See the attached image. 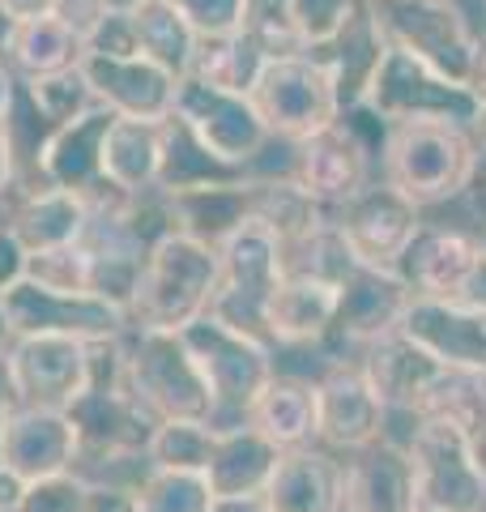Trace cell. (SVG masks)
<instances>
[{"label":"cell","mask_w":486,"mask_h":512,"mask_svg":"<svg viewBox=\"0 0 486 512\" xmlns=\"http://www.w3.org/2000/svg\"><path fill=\"white\" fill-rule=\"evenodd\" d=\"M474 154L478 141L461 124H388L380 137V180L427 214L461 197Z\"/></svg>","instance_id":"obj_1"},{"label":"cell","mask_w":486,"mask_h":512,"mask_svg":"<svg viewBox=\"0 0 486 512\" xmlns=\"http://www.w3.org/2000/svg\"><path fill=\"white\" fill-rule=\"evenodd\" d=\"M218 286V248L184 231H167L145 252L141 282L133 295V325L145 329H184L209 312Z\"/></svg>","instance_id":"obj_2"},{"label":"cell","mask_w":486,"mask_h":512,"mask_svg":"<svg viewBox=\"0 0 486 512\" xmlns=\"http://www.w3.org/2000/svg\"><path fill=\"white\" fill-rule=\"evenodd\" d=\"M371 120L388 124H461L474 133L478 99L457 77L431 69L414 52L388 43L359 103Z\"/></svg>","instance_id":"obj_3"},{"label":"cell","mask_w":486,"mask_h":512,"mask_svg":"<svg viewBox=\"0 0 486 512\" xmlns=\"http://www.w3.org/2000/svg\"><path fill=\"white\" fill-rule=\"evenodd\" d=\"M180 333L201 367L209 393H214V427L248 423L252 402L265 393V384L278 372V350L252 338V333L231 329L214 312L197 316Z\"/></svg>","instance_id":"obj_4"},{"label":"cell","mask_w":486,"mask_h":512,"mask_svg":"<svg viewBox=\"0 0 486 512\" xmlns=\"http://www.w3.org/2000/svg\"><path fill=\"white\" fill-rule=\"evenodd\" d=\"M124 372L133 389L158 419H201L214 423V393L180 329L128 325L124 333Z\"/></svg>","instance_id":"obj_5"},{"label":"cell","mask_w":486,"mask_h":512,"mask_svg":"<svg viewBox=\"0 0 486 512\" xmlns=\"http://www.w3.org/2000/svg\"><path fill=\"white\" fill-rule=\"evenodd\" d=\"M286 274L282 265V239L273 235L265 222H239L218 244V286H214V303L209 312L226 320L231 329H243L252 338L269 342V325H265V308L278 282ZM273 346V342H269Z\"/></svg>","instance_id":"obj_6"},{"label":"cell","mask_w":486,"mask_h":512,"mask_svg":"<svg viewBox=\"0 0 486 512\" xmlns=\"http://www.w3.org/2000/svg\"><path fill=\"white\" fill-rule=\"evenodd\" d=\"M248 99L278 141H303L342 120V94H337L333 69L316 52L269 56Z\"/></svg>","instance_id":"obj_7"},{"label":"cell","mask_w":486,"mask_h":512,"mask_svg":"<svg viewBox=\"0 0 486 512\" xmlns=\"http://www.w3.org/2000/svg\"><path fill=\"white\" fill-rule=\"evenodd\" d=\"M171 120L184 124L188 137L209 158H218L222 167H235V171H252L261 163V154L273 146L269 124L261 120V111H256L248 94L218 90L201 82V77H180Z\"/></svg>","instance_id":"obj_8"},{"label":"cell","mask_w":486,"mask_h":512,"mask_svg":"<svg viewBox=\"0 0 486 512\" xmlns=\"http://www.w3.org/2000/svg\"><path fill=\"white\" fill-rule=\"evenodd\" d=\"M401 448L414 466V487L423 508H440V512L486 508V466L457 423L418 419V427L405 436Z\"/></svg>","instance_id":"obj_9"},{"label":"cell","mask_w":486,"mask_h":512,"mask_svg":"<svg viewBox=\"0 0 486 512\" xmlns=\"http://www.w3.org/2000/svg\"><path fill=\"white\" fill-rule=\"evenodd\" d=\"M376 163L380 141L363 133L359 111H342V120L290 146V175L333 214L376 180Z\"/></svg>","instance_id":"obj_10"},{"label":"cell","mask_w":486,"mask_h":512,"mask_svg":"<svg viewBox=\"0 0 486 512\" xmlns=\"http://www.w3.org/2000/svg\"><path fill=\"white\" fill-rule=\"evenodd\" d=\"M384 39L427 60L431 69L465 82L478 30L461 0H367Z\"/></svg>","instance_id":"obj_11"},{"label":"cell","mask_w":486,"mask_h":512,"mask_svg":"<svg viewBox=\"0 0 486 512\" xmlns=\"http://www.w3.org/2000/svg\"><path fill=\"white\" fill-rule=\"evenodd\" d=\"M414 291L405 286L397 269H371L354 261L342 282H337V316H333V333L324 338L316 350L320 367L324 363H342V359H359V350L367 342L384 338L401 325L405 308H410Z\"/></svg>","instance_id":"obj_12"},{"label":"cell","mask_w":486,"mask_h":512,"mask_svg":"<svg viewBox=\"0 0 486 512\" xmlns=\"http://www.w3.org/2000/svg\"><path fill=\"white\" fill-rule=\"evenodd\" d=\"M5 295V316L13 338L26 333H64V338H81V342H103V338H124L128 333V312L107 303L94 291H52L35 278L13 282Z\"/></svg>","instance_id":"obj_13"},{"label":"cell","mask_w":486,"mask_h":512,"mask_svg":"<svg viewBox=\"0 0 486 512\" xmlns=\"http://www.w3.org/2000/svg\"><path fill=\"white\" fill-rule=\"evenodd\" d=\"M423 218L427 214L418 210L405 192H397L393 184H384L376 175L359 197H350L342 210L333 214V227L359 265L397 269L405 244H410L414 231L423 227Z\"/></svg>","instance_id":"obj_14"},{"label":"cell","mask_w":486,"mask_h":512,"mask_svg":"<svg viewBox=\"0 0 486 512\" xmlns=\"http://www.w3.org/2000/svg\"><path fill=\"white\" fill-rule=\"evenodd\" d=\"M316 402H320V427L316 444H324L337 457H354L384 440V402L367 384L363 367L354 359L324 363L316 376Z\"/></svg>","instance_id":"obj_15"},{"label":"cell","mask_w":486,"mask_h":512,"mask_svg":"<svg viewBox=\"0 0 486 512\" xmlns=\"http://www.w3.org/2000/svg\"><path fill=\"white\" fill-rule=\"evenodd\" d=\"M22 406L69 410L90 384V342L64 333H26L9 342Z\"/></svg>","instance_id":"obj_16"},{"label":"cell","mask_w":486,"mask_h":512,"mask_svg":"<svg viewBox=\"0 0 486 512\" xmlns=\"http://www.w3.org/2000/svg\"><path fill=\"white\" fill-rule=\"evenodd\" d=\"M486 239L469 227V222H431L423 218V227L414 231V239L405 244L397 274L418 299H444L452 303L461 295L465 278L474 274V265L482 261Z\"/></svg>","instance_id":"obj_17"},{"label":"cell","mask_w":486,"mask_h":512,"mask_svg":"<svg viewBox=\"0 0 486 512\" xmlns=\"http://www.w3.org/2000/svg\"><path fill=\"white\" fill-rule=\"evenodd\" d=\"M354 363L363 367L367 384L384 402V414H414V419H427L431 397L448 372L440 359H431L427 350L405 338L401 329L367 342Z\"/></svg>","instance_id":"obj_18"},{"label":"cell","mask_w":486,"mask_h":512,"mask_svg":"<svg viewBox=\"0 0 486 512\" xmlns=\"http://www.w3.org/2000/svg\"><path fill=\"white\" fill-rule=\"evenodd\" d=\"M81 461L77 427L64 410L18 406L0 423V470L18 483H35L47 474H64Z\"/></svg>","instance_id":"obj_19"},{"label":"cell","mask_w":486,"mask_h":512,"mask_svg":"<svg viewBox=\"0 0 486 512\" xmlns=\"http://www.w3.org/2000/svg\"><path fill=\"white\" fill-rule=\"evenodd\" d=\"M116 120V111L107 107H90L86 116H77L69 124H56L47 128L30 167H35L39 184H52V188H69L81 192V197H99V192L111 184L103 175V141H107V128Z\"/></svg>","instance_id":"obj_20"},{"label":"cell","mask_w":486,"mask_h":512,"mask_svg":"<svg viewBox=\"0 0 486 512\" xmlns=\"http://www.w3.org/2000/svg\"><path fill=\"white\" fill-rule=\"evenodd\" d=\"M81 73L94 90V103L133 120H171L180 77L150 56H81Z\"/></svg>","instance_id":"obj_21"},{"label":"cell","mask_w":486,"mask_h":512,"mask_svg":"<svg viewBox=\"0 0 486 512\" xmlns=\"http://www.w3.org/2000/svg\"><path fill=\"white\" fill-rule=\"evenodd\" d=\"M265 504L273 512H337L346 508V457L324 444L282 448L265 483Z\"/></svg>","instance_id":"obj_22"},{"label":"cell","mask_w":486,"mask_h":512,"mask_svg":"<svg viewBox=\"0 0 486 512\" xmlns=\"http://www.w3.org/2000/svg\"><path fill=\"white\" fill-rule=\"evenodd\" d=\"M405 338L418 342L431 359L461 372H486V312L461 308L444 299H410L401 325Z\"/></svg>","instance_id":"obj_23"},{"label":"cell","mask_w":486,"mask_h":512,"mask_svg":"<svg viewBox=\"0 0 486 512\" xmlns=\"http://www.w3.org/2000/svg\"><path fill=\"white\" fill-rule=\"evenodd\" d=\"M337 316V282L320 274H282L265 308L269 342L278 355L286 350H320L333 333Z\"/></svg>","instance_id":"obj_24"},{"label":"cell","mask_w":486,"mask_h":512,"mask_svg":"<svg viewBox=\"0 0 486 512\" xmlns=\"http://www.w3.org/2000/svg\"><path fill=\"white\" fill-rule=\"evenodd\" d=\"M346 504L354 512H418L414 466L405 448L376 440L363 453L346 457Z\"/></svg>","instance_id":"obj_25"},{"label":"cell","mask_w":486,"mask_h":512,"mask_svg":"<svg viewBox=\"0 0 486 512\" xmlns=\"http://www.w3.org/2000/svg\"><path fill=\"white\" fill-rule=\"evenodd\" d=\"M171 210L175 231H184L201 244L218 248L239 222H248L252 214V197H248V175L239 180H205V184H188V188H171L162 192Z\"/></svg>","instance_id":"obj_26"},{"label":"cell","mask_w":486,"mask_h":512,"mask_svg":"<svg viewBox=\"0 0 486 512\" xmlns=\"http://www.w3.org/2000/svg\"><path fill=\"white\" fill-rule=\"evenodd\" d=\"M162 163H167V120L116 116L103 141V175L128 197L158 192Z\"/></svg>","instance_id":"obj_27"},{"label":"cell","mask_w":486,"mask_h":512,"mask_svg":"<svg viewBox=\"0 0 486 512\" xmlns=\"http://www.w3.org/2000/svg\"><path fill=\"white\" fill-rule=\"evenodd\" d=\"M90 227V201L81 192L69 188H18V205H13L9 231L18 235V244L26 252H43V248H64L77 244Z\"/></svg>","instance_id":"obj_28"},{"label":"cell","mask_w":486,"mask_h":512,"mask_svg":"<svg viewBox=\"0 0 486 512\" xmlns=\"http://www.w3.org/2000/svg\"><path fill=\"white\" fill-rule=\"evenodd\" d=\"M278 457H282V448L261 427H252V423L218 427L205 478L214 487V495H261L273 466H278Z\"/></svg>","instance_id":"obj_29"},{"label":"cell","mask_w":486,"mask_h":512,"mask_svg":"<svg viewBox=\"0 0 486 512\" xmlns=\"http://www.w3.org/2000/svg\"><path fill=\"white\" fill-rule=\"evenodd\" d=\"M248 423L261 427L278 448H303L316 444L320 427V402H316V376L299 372H273L265 393L252 402Z\"/></svg>","instance_id":"obj_30"},{"label":"cell","mask_w":486,"mask_h":512,"mask_svg":"<svg viewBox=\"0 0 486 512\" xmlns=\"http://www.w3.org/2000/svg\"><path fill=\"white\" fill-rule=\"evenodd\" d=\"M248 197H252V218L265 222V227L282 239V248L299 244V239L316 235L320 227L333 222V210H324L290 171L248 175Z\"/></svg>","instance_id":"obj_31"},{"label":"cell","mask_w":486,"mask_h":512,"mask_svg":"<svg viewBox=\"0 0 486 512\" xmlns=\"http://www.w3.org/2000/svg\"><path fill=\"white\" fill-rule=\"evenodd\" d=\"M0 56H5V64L13 69L18 82H30V77L60 73V69L81 64L86 43H81L64 22H56L52 13H43V18H30V22H5Z\"/></svg>","instance_id":"obj_32"},{"label":"cell","mask_w":486,"mask_h":512,"mask_svg":"<svg viewBox=\"0 0 486 512\" xmlns=\"http://www.w3.org/2000/svg\"><path fill=\"white\" fill-rule=\"evenodd\" d=\"M384 47H388V39H384L380 22L371 18V5H367V0H359V9H354L350 22L333 35V43H324L316 52L333 69L337 94H342V111L363 103V90L371 82V73H376Z\"/></svg>","instance_id":"obj_33"},{"label":"cell","mask_w":486,"mask_h":512,"mask_svg":"<svg viewBox=\"0 0 486 512\" xmlns=\"http://www.w3.org/2000/svg\"><path fill=\"white\" fill-rule=\"evenodd\" d=\"M269 52L256 43L248 30H226V35H201L197 39V56H192L188 77L218 86V90H235V94H252L256 77H261Z\"/></svg>","instance_id":"obj_34"},{"label":"cell","mask_w":486,"mask_h":512,"mask_svg":"<svg viewBox=\"0 0 486 512\" xmlns=\"http://www.w3.org/2000/svg\"><path fill=\"white\" fill-rule=\"evenodd\" d=\"M128 18H133L141 56H150L154 64H162V69L175 73V77H188L201 35L192 30V22L180 13L175 0H145V5H137Z\"/></svg>","instance_id":"obj_35"},{"label":"cell","mask_w":486,"mask_h":512,"mask_svg":"<svg viewBox=\"0 0 486 512\" xmlns=\"http://www.w3.org/2000/svg\"><path fill=\"white\" fill-rule=\"evenodd\" d=\"M22 99L30 103L35 111V120L43 128H56V124H69L77 116H86L94 103V90L86 82V73H81V64L73 69H60V73H43V77H30L22 82Z\"/></svg>","instance_id":"obj_36"},{"label":"cell","mask_w":486,"mask_h":512,"mask_svg":"<svg viewBox=\"0 0 486 512\" xmlns=\"http://www.w3.org/2000/svg\"><path fill=\"white\" fill-rule=\"evenodd\" d=\"M214 487L201 470L145 466L137 483V512H209Z\"/></svg>","instance_id":"obj_37"},{"label":"cell","mask_w":486,"mask_h":512,"mask_svg":"<svg viewBox=\"0 0 486 512\" xmlns=\"http://www.w3.org/2000/svg\"><path fill=\"white\" fill-rule=\"evenodd\" d=\"M214 423L201 419H162L150 448H145V461L150 466H171V470H201L209 466V453H214Z\"/></svg>","instance_id":"obj_38"},{"label":"cell","mask_w":486,"mask_h":512,"mask_svg":"<svg viewBox=\"0 0 486 512\" xmlns=\"http://www.w3.org/2000/svg\"><path fill=\"white\" fill-rule=\"evenodd\" d=\"M286 9H290V30H295L299 47L303 52H320L350 22L359 0H286Z\"/></svg>","instance_id":"obj_39"},{"label":"cell","mask_w":486,"mask_h":512,"mask_svg":"<svg viewBox=\"0 0 486 512\" xmlns=\"http://www.w3.org/2000/svg\"><path fill=\"white\" fill-rule=\"evenodd\" d=\"M26 278L52 286V291H90V248L77 239L64 248L26 252Z\"/></svg>","instance_id":"obj_40"},{"label":"cell","mask_w":486,"mask_h":512,"mask_svg":"<svg viewBox=\"0 0 486 512\" xmlns=\"http://www.w3.org/2000/svg\"><path fill=\"white\" fill-rule=\"evenodd\" d=\"M86 491H90V478L77 470L47 474V478H35V483H22L13 512H86Z\"/></svg>","instance_id":"obj_41"},{"label":"cell","mask_w":486,"mask_h":512,"mask_svg":"<svg viewBox=\"0 0 486 512\" xmlns=\"http://www.w3.org/2000/svg\"><path fill=\"white\" fill-rule=\"evenodd\" d=\"M248 35L265 47L269 56H286V52H303L295 30H290V9L286 0H243V26Z\"/></svg>","instance_id":"obj_42"},{"label":"cell","mask_w":486,"mask_h":512,"mask_svg":"<svg viewBox=\"0 0 486 512\" xmlns=\"http://www.w3.org/2000/svg\"><path fill=\"white\" fill-rule=\"evenodd\" d=\"M197 35H226L243 26V0H175Z\"/></svg>","instance_id":"obj_43"},{"label":"cell","mask_w":486,"mask_h":512,"mask_svg":"<svg viewBox=\"0 0 486 512\" xmlns=\"http://www.w3.org/2000/svg\"><path fill=\"white\" fill-rule=\"evenodd\" d=\"M86 52H94V56H141L133 18H128V13H107L99 22V30L86 39Z\"/></svg>","instance_id":"obj_44"},{"label":"cell","mask_w":486,"mask_h":512,"mask_svg":"<svg viewBox=\"0 0 486 512\" xmlns=\"http://www.w3.org/2000/svg\"><path fill=\"white\" fill-rule=\"evenodd\" d=\"M457 201L465 205V222H469V227H474L478 235H486V141H478L474 167H469V180H465Z\"/></svg>","instance_id":"obj_45"},{"label":"cell","mask_w":486,"mask_h":512,"mask_svg":"<svg viewBox=\"0 0 486 512\" xmlns=\"http://www.w3.org/2000/svg\"><path fill=\"white\" fill-rule=\"evenodd\" d=\"M52 18L64 22L81 43H86L94 30H99V22L107 18V5L103 0H52Z\"/></svg>","instance_id":"obj_46"},{"label":"cell","mask_w":486,"mask_h":512,"mask_svg":"<svg viewBox=\"0 0 486 512\" xmlns=\"http://www.w3.org/2000/svg\"><path fill=\"white\" fill-rule=\"evenodd\" d=\"M86 512H137V483H90Z\"/></svg>","instance_id":"obj_47"},{"label":"cell","mask_w":486,"mask_h":512,"mask_svg":"<svg viewBox=\"0 0 486 512\" xmlns=\"http://www.w3.org/2000/svg\"><path fill=\"white\" fill-rule=\"evenodd\" d=\"M465 86L474 90V99H478L474 141H486V35H478V43H474V60H469V77H465Z\"/></svg>","instance_id":"obj_48"},{"label":"cell","mask_w":486,"mask_h":512,"mask_svg":"<svg viewBox=\"0 0 486 512\" xmlns=\"http://www.w3.org/2000/svg\"><path fill=\"white\" fill-rule=\"evenodd\" d=\"M22 278H26V248L9 227H0V291H9Z\"/></svg>","instance_id":"obj_49"},{"label":"cell","mask_w":486,"mask_h":512,"mask_svg":"<svg viewBox=\"0 0 486 512\" xmlns=\"http://www.w3.org/2000/svg\"><path fill=\"white\" fill-rule=\"evenodd\" d=\"M18 167H22V150H18V133L5 120L0 124V192H9L18 184Z\"/></svg>","instance_id":"obj_50"},{"label":"cell","mask_w":486,"mask_h":512,"mask_svg":"<svg viewBox=\"0 0 486 512\" xmlns=\"http://www.w3.org/2000/svg\"><path fill=\"white\" fill-rule=\"evenodd\" d=\"M452 303H461V308H474V312H486V252H482V261L474 265V274L465 278L461 295L452 299Z\"/></svg>","instance_id":"obj_51"},{"label":"cell","mask_w":486,"mask_h":512,"mask_svg":"<svg viewBox=\"0 0 486 512\" xmlns=\"http://www.w3.org/2000/svg\"><path fill=\"white\" fill-rule=\"evenodd\" d=\"M52 13V0H0V22H30Z\"/></svg>","instance_id":"obj_52"},{"label":"cell","mask_w":486,"mask_h":512,"mask_svg":"<svg viewBox=\"0 0 486 512\" xmlns=\"http://www.w3.org/2000/svg\"><path fill=\"white\" fill-rule=\"evenodd\" d=\"M22 397H18V380H13V363H9V346L0 350V423H5L9 410H18Z\"/></svg>","instance_id":"obj_53"},{"label":"cell","mask_w":486,"mask_h":512,"mask_svg":"<svg viewBox=\"0 0 486 512\" xmlns=\"http://www.w3.org/2000/svg\"><path fill=\"white\" fill-rule=\"evenodd\" d=\"M22 99V82L13 77V69L5 64V56H0V124H5L13 116V107H18Z\"/></svg>","instance_id":"obj_54"},{"label":"cell","mask_w":486,"mask_h":512,"mask_svg":"<svg viewBox=\"0 0 486 512\" xmlns=\"http://www.w3.org/2000/svg\"><path fill=\"white\" fill-rule=\"evenodd\" d=\"M209 512H273L265 495H214Z\"/></svg>","instance_id":"obj_55"},{"label":"cell","mask_w":486,"mask_h":512,"mask_svg":"<svg viewBox=\"0 0 486 512\" xmlns=\"http://www.w3.org/2000/svg\"><path fill=\"white\" fill-rule=\"evenodd\" d=\"M18 491H22L18 478L0 470V512H13V504H18Z\"/></svg>","instance_id":"obj_56"},{"label":"cell","mask_w":486,"mask_h":512,"mask_svg":"<svg viewBox=\"0 0 486 512\" xmlns=\"http://www.w3.org/2000/svg\"><path fill=\"white\" fill-rule=\"evenodd\" d=\"M13 342V329H9V316H5V295H0V350Z\"/></svg>","instance_id":"obj_57"},{"label":"cell","mask_w":486,"mask_h":512,"mask_svg":"<svg viewBox=\"0 0 486 512\" xmlns=\"http://www.w3.org/2000/svg\"><path fill=\"white\" fill-rule=\"evenodd\" d=\"M103 5H107V13H133L145 0H103Z\"/></svg>","instance_id":"obj_58"},{"label":"cell","mask_w":486,"mask_h":512,"mask_svg":"<svg viewBox=\"0 0 486 512\" xmlns=\"http://www.w3.org/2000/svg\"><path fill=\"white\" fill-rule=\"evenodd\" d=\"M337 512H354V508H350V504H346V508H337Z\"/></svg>","instance_id":"obj_59"},{"label":"cell","mask_w":486,"mask_h":512,"mask_svg":"<svg viewBox=\"0 0 486 512\" xmlns=\"http://www.w3.org/2000/svg\"><path fill=\"white\" fill-rule=\"evenodd\" d=\"M482 5H486V0H482Z\"/></svg>","instance_id":"obj_60"},{"label":"cell","mask_w":486,"mask_h":512,"mask_svg":"<svg viewBox=\"0 0 486 512\" xmlns=\"http://www.w3.org/2000/svg\"><path fill=\"white\" fill-rule=\"evenodd\" d=\"M482 239H486V235H482Z\"/></svg>","instance_id":"obj_61"},{"label":"cell","mask_w":486,"mask_h":512,"mask_svg":"<svg viewBox=\"0 0 486 512\" xmlns=\"http://www.w3.org/2000/svg\"><path fill=\"white\" fill-rule=\"evenodd\" d=\"M482 512H486V508H482Z\"/></svg>","instance_id":"obj_62"}]
</instances>
